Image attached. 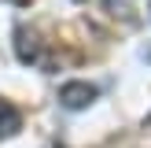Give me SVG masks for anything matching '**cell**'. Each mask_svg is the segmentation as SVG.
Returning a JSON list of instances; mask_svg holds the SVG:
<instances>
[{
    "mask_svg": "<svg viewBox=\"0 0 151 148\" xmlns=\"http://www.w3.org/2000/svg\"><path fill=\"white\" fill-rule=\"evenodd\" d=\"M92 100H96V85H88V81H66V85L59 89V104L70 107V111L88 107Z\"/></svg>",
    "mask_w": 151,
    "mask_h": 148,
    "instance_id": "cell-1",
    "label": "cell"
},
{
    "mask_svg": "<svg viewBox=\"0 0 151 148\" xmlns=\"http://www.w3.org/2000/svg\"><path fill=\"white\" fill-rule=\"evenodd\" d=\"M19 126H22V115H19L7 100H0V137H11Z\"/></svg>",
    "mask_w": 151,
    "mask_h": 148,
    "instance_id": "cell-2",
    "label": "cell"
},
{
    "mask_svg": "<svg viewBox=\"0 0 151 148\" xmlns=\"http://www.w3.org/2000/svg\"><path fill=\"white\" fill-rule=\"evenodd\" d=\"M111 15H122V19H133V0H103Z\"/></svg>",
    "mask_w": 151,
    "mask_h": 148,
    "instance_id": "cell-3",
    "label": "cell"
}]
</instances>
